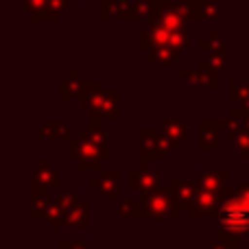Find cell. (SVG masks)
Here are the masks:
<instances>
[{
  "instance_id": "cell-4",
  "label": "cell",
  "mask_w": 249,
  "mask_h": 249,
  "mask_svg": "<svg viewBox=\"0 0 249 249\" xmlns=\"http://www.w3.org/2000/svg\"><path fill=\"white\" fill-rule=\"evenodd\" d=\"M90 109L94 116H116L118 114V92H99L92 99Z\"/></svg>"
},
{
  "instance_id": "cell-16",
  "label": "cell",
  "mask_w": 249,
  "mask_h": 249,
  "mask_svg": "<svg viewBox=\"0 0 249 249\" xmlns=\"http://www.w3.org/2000/svg\"><path fill=\"white\" fill-rule=\"evenodd\" d=\"M247 4H249V0H247Z\"/></svg>"
},
{
  "instance_id": "cell-5",
  "label": "cell",
  "mask_w": 249,
  "mask_h": 249,
  "mask_svg": "<svg viewBox=\"0 0 249 249\" xmlns=\"http://www.w3.org/2000/svg\"><path fill=\"white\" fill-rule=\"evenodd\" d=\"M149 57L153 61H158L160 66H171L173 61L179 57V51L173 46H155L149 51Z\"/></svg>"
},
{
  "instance_id": "cell-6",
  "label": "cell",
  "mask_w": 249,
  "mask_h": 249,
  "mask_svg": "<svg viewBox=\"0 0 249 249\" xmlns=\"http://www.w3.org/2000/svg\"><path fill=\"white\" fill-rule=\"evenodd\" d=\"M199 51L203 53H210V55H216V53H228L225 51V42L223 37H221L216 31H210V35H208L206 39H201V42L197 44Z\"/></svg>"
},
{
  "instance_id": "cell-2",
  "label": "cell",
  "mask_w": 249,
  "mask_h": 249,
  "mask_svg": "<svg viewBox=\"0 0 249 249\" xmlns=\"http://www.w3.org/2000/svg\"><path fill=\"white\" fill-rule=\"evenodd\" d=\"M188 22H190V16L186 11L184 2H164V0H158L153 24H162L171 31H186Z\"/></svg>"
},
{
  "instance_id": "cell-11",
  "label": "cell",
  "mask_w": 249,
  "mask_h": 249,
  "mask_svg": "<svg viewBox=\"0 0 249 249\" xmlns=\"http://www.w3.org/2000/svg\"><path fill=\"white\" fill-rule=\"evenodd\" d=\"M66 7H68V0H48V7L44 11L42 20H59V16L64 13Z\"/></svg>"
},
{
  "instance_id": "cell-7",
  "label": "cell",
  "mask_w": 249,
  "mask_h": 249,
  "mask_svg": "<svg viewBox=\"0 0 249 249\" xmlns=\"http://www.w3.org/2000/svg\"><path fill=\"white\" fill-rule=\"evenodd\" d=\"M155 9H158V0H136L133 2L138 20H149L151 24L155 22Z\"/></svg>"
},
{
  "instance_id": "cell-1",
  "label": "cell",
  "mask_w": 249,
  "mask_h": 249,
  "mask_svg": "<svg viewBox=\"0 0 249 249\" xmlns=\"http://www.w3.org/2000/svg\"><path fill=\"white\" fill-rule=\"evenodd\" d=\"M219 219L225 232L234 236L249 232V190H241L232 199H228L221 206Z\"/></svg>"
},
{
  "instance_id": "cell-12",
  "label": "cell",
  "mask_w": 249,
  "mask_h": 249,
  "mask_svg": "<svg viewBox=\"0 0 249 249\" xmlns=\"http://www.w3.org/2000/svg\"><path fill=\"white\" fill-rule=\"evenodd\" d=\"M208 64L212 66V68L216 70V72H221V70H225L230 66V59H228V53H216V55H210L208 57Z\"/></svg>"
},
{
  "instance_id": "cell-9",
  "label": "cell",
  "mask_w": 249,
  "mask_h": 249,
  "mask_svg": "<svg viewBox=\"0 0 249 249\" xmlns=\"http://www.w3.org/2000/svg\"><path fill=\"white\" fill-rule=\"evenodd\" d=\"M230 96L234 101H241V103H247L249 101V79H234L230 83Z\"/></svg>"
},
{
  "instance_id": "cell-10",
  "label": "cell",
  "mask_w": 249,
  "mask_h": 249,
  "mask_svg": "<svg viewBox=\"0 0 249 249\" xmlns=\"http://www.w3.org/2000/svg\"><path fill=\"white\" fill-rule=\"evenodd\" d=\"M22 4H24V9L31 13L33 20H42L44 11H46V7H48V0H22Z\"/></svg>"
},
{
  "instance_id": "cell-13",
  "label": "cell",
  "mask_w": 249,
  "mask_h": 249,
  "mask_svg": "<svg viewBox=\"0 0 249 249\" xmlns=\"http://www.w3.org/2000/svg\"><path fill=\"white\" fill-rule=\"evenodd\" d=\"M114 2H116V4H121V7H127V4H129V0H114Z\"/></svg>"
},
{
  "instance_id": "cell-3",
  "label": "cell",
  "mask_w": 249,
  "mask_h": 249,
  "mask_svg": "<svg viewBox=\"0 0 249 249\" xmlns=\"http://www.w3.org/2000/svg\"><path fill=\"white\" fill-rule=\"evenodd\" d=\"M181 81L188 83L193 90H219V72L208 64V59H201L195 72H179Z\"/></svg>"
},
{
  "instance_id": "cell-8",
  "label": "cell",
  "mask_w": 249,
  "mask_h": 249,
  "mask_svg": "<svg viewBox=\"0 0 249 249\" xmlns=\"http://www.w3.org/2000/svg\"><path fill=\"white\" fill-rule=\"evenodd\" d=\"M83 92V81L79 79V72H72L66 81H61V99H68V96H81Z\"/></svg>"
},
{
  "instance_id": "cell-15",
  "label": "cell",
  "mask_w": 249,
  "mask_h": 249,
  "mask_svg": "<svg viewBox=\"0 0 249 249\" xmlns=\"http://www.w3.org/2000/svg\"><path fill=\"white\" fill-rule=\"evenodd\" d=\"M164 2H177V0H164Z\"/></svg>"
},
{
  "instance_id": "cell-14",
  "label": "cell",
  "mask_w": 249,
  "mask_h": 249,
  "mask_svg": "<svg viewBox=\"0 0 249 249\" xmlns=\"http://www.w3.org/2000/svg\"><path fill=\"white\" fill-rule=\"evenodd\" d=\"M243 109H245V112L249 114V101H247V103H243Z\"/></svg>"
}]
</instances>
